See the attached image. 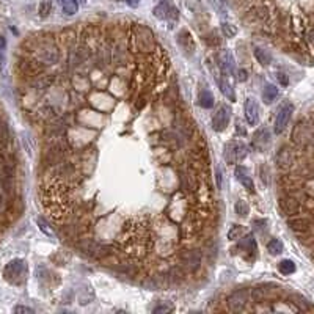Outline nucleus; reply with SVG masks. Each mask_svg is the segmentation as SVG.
<instances>
[{
  "label": "nucleus",
  "mask_w": 314,
  "mask_h": 314,
  "mask_svg": "<svg viewBox=\"0 0 314 314\" xmlns=\"http://www.w3.org/2000/svg\"><path fill=\"white\" fill-rule=\"evenodd\" d=\"M132 46L142 52H152L156 49V36L146 25L132 27Z\"/></svg>",
  "instance_id": "nucleus-1"
},
{
  "label": "nucleus",
  "mask_w": 314,
  "mask_h": 314,
  "mask_svg": "<svg viewBox=\"0 0 314 314\" xmlns=\"http://www.w3.org/2000/svg\"><path fill=\"white\" fill-rule=\"evenodd\" d=\"M248 154V148L247 145L242 142H237V140H232V142L225 145V152L223 157L228 164H239L247 157Z\"/></svg>",
  "instance_id": "nucleus-2"
},
{
  "label": "nucleus",
  "mask_w": 314,
  "mask_h": 314,
  "mask_svg": "<svg viewBox=\"0 0 314 314\" xmlns=\"http://www.w3.org/2000/svg\"><path fill=\"white\" fill-rule=\"evenodd\" d=\"M77 247L83 253H86L88 256L96 258V259H102V258L105 259L107 256L112 255V251H110L109 247L99 244V242H96V240H93V239H82L77 244Z\"/></svg>",
  "instance_id": "nucleus-3"
},
{
  "label": "nucleus",
  "mask_w": 314,
  "mask_h": 314,
  "mask_svg": "<svg viewBox=\"0 0 314 314\" xmlns=\"http://www.w3.org/2000/svg\"><path fill=\"white\" fill-rule=\"evenodd\" d=\"M25 273H27V265L22 259H13L11 263L6 264L5 270H3V277L8 280L10 283L21 284L25 280Z\"/></svg>",
  "instance_id": "nucleus-4"
},
{
  "label": "nucleus",
  "mask_w": 314,
  "mask_h": 314,
  "mask_svg": "<svg viewBox=\"0 0 314 314\" xmlns=\"http://www.w3.org/2000/svg\"><path fill=\"white\" fill-rule=\"evenodd\" d=\"M179 261H181L184 269H187L189 272H197L199 267H201L203 263V255L198 250H184L179 255Z\"/></svg>",
  "instance_id": "nucleus-5"
},
{
  "label": "nucleus",
  "mask_w": 314,
  "mask_h": 314,
  "mask_svg": "<svg viewBox=\"0 0 314 314\" xmlns=\"http://www.w3.org/2000/svg\"><path fill=\"white\" fill-rule=\"evenodd\" d=\"M36 58L38 62H41L44 65H55L60 60V52L53 44L50 43H43L41 48L36 49Z\"/></svg>",
  "instance_id": "nucleus-6"
},
{
  "label": "nucleus",
  "mask_w": 314,
  "mask_h": 314,
  "mask_svg": "<svg viewBox=\"0 0 314 314\" xmlns=\"http://www.w3.org/2000/svg\"><path fill=\"white\" fill-rule=\"evenodd\" d=\"M247 300H248V291L247 289H237L226 298V306L232 313H240L245 310Z\"/></svg>",
  "instance_id": "nucleus-7"
},
{
  "label": "nucleus",
  "mask_w": 314,
  "mask_h": 314,
  "mask_svg": "<svg viewBox=\"0 0 314 314\" xmlns=\"http://www.w3.org/2000/svg\"><path fill=\"white\" fill-rule=\"evenodd\" d=\"M230 118H231V110L228 105H222L220 109L217 110V113L214 115L212 118V128L214 131L217 132H222L228 128L230 124Z\"/></svg>",
  "instance_id": "nucleus-8"
},
{
  "label": "nucleus",
  "mask_w": 314,
  "mask_h": 314,
  "mask_svg": "<svg viewBox=\"0 0 314 314\" xmlns=\"http://www.w3.org/2000/svg\"><path fill=\"white\" fill-rule=\"evenodd\" d=\"M292 112H294L292 104H284L281 109L278 110V115L275 119V133H281L286 129V126H288L291 121Z\"/></svg>",
  "instance_id": "nucleus-9"
},
{
  "label": "nucleus",
  "mask_w": 314,
  "mask_h": 314,
  "mask_svg": "<svg viewBox=\"0 0 314 314\" xmlns=\"http://www.w3.org/2000/svg\"><path fill=\"white\" fill-rule=\"evenodd\" d=\"M294 162H296V154H294V151L289 148V146H283L281 149L278 151L277 154V165L280 170H289L292 168Z\"/></svg>",
  "instance_id": "nucleus-10"
},
{
  "label": "nucleus",
  "mask_w": 314,
  "mask_h": 314,
  "mask_svg": "<svg viewBox=\"0 0 314 314\" xmlns=\"http://www.w3.org/2000/svg\"><path fill=\"white\" fill-rule=\"evenodd\" d=\"M280 209L283 211V214H286L288 217H292L298 214L300 211V203L297 198H294L291 195H284L280 198Z\"/></svg>",
  "instance_id": "nucleus-11"
},
{
  "label": "nucleus",
  "mask_w": 314,
  "mask_h": 314,
  "mask_svg": "<svg viewBox=\"0 0 314 314\" xmlns=\"http://www.w3.org/2000/svg\"><path fill=\"white\" fill-rule=\"evenodd\" d=\"M154 16L157 17V19H160V21H166V19H170V17H173V19H176L178 17V13H176V10L173 8V6L166 2V0H162L156 8H154Z\"/></svg>",
  "instance_id": "nucleus-12"
},
{
  "label": "nucleus",
  "mask_w": 314,
  "mask_h": 314,
  "mask_svg": "<svg viewBox=\"0 0 314 314\" xmlns=\"http://www.w3.org/2000/svg\"><path fill=\"white\" fill-rule=\"evenodd\" d=\"M245 118L250 126H255L259 121V107L255 99L248 98L245 101Z\"/></svg>",
  "instance_id": "nucleus-13"
},
{
  "label": "nucleus",
  "mask_w": 314,
  "mask_h": 314,
  "mask_svg": "<svg viewBox=\"0 0 314 314\" xmlns=\"http://www.w3.org/2000/svg\"><path fill=\"white\" fill-rule=\"evenodd\" d=\"M218 65L225 76L232 74V71H234V62H232V57L228 50H222L218 53Z\"/></svg>",
  "instance_id": "nucleus-14"
},
{
  "label": "nucleus",
  "mask_w": 314,
  "mask_h": 314,
  "mask_svg": "<svg viewBox=\"0 0 314 314\" xmlns=\"http://www.w3.org/2000/svg\"><path fill=\"white\" fill-rule=\"evenodd\" d=\"M269 142H270V133L264 128H261L255 133V137H253V148L256 151H264L267 148V145H269Z\"/></svg>",
  "instance_id": "nucleus-15"
},
{
  "label": "nucleus",
  "mask_w": 314,
  "mask_h": 314,
  "mask_svg": "<svg viewBox=\"0 0 314 314\" xmlns=\"http://www.w3.org/2000/svg\"><path fill=\"white\" fill-rule=\"evenodd\" d=\"M289 226H291V230L294 231H297V232H306V231H310V226H311V222H310V218H305V217H291L289 218Z\"/></svg>",
  "instance_id": "nucleus-16"
},
{
  "label": "nucleus",
  "mask_w": 314,
  "mask_h": 314,
  "mask_svg": "<svg viewBox=\"0 0 314 314\" xmlns=\"http://www.w3.org/2000/svg\"><path fill=\"white\" fill-rule=\"evenodd\" d=\"M236 178H237V181L242 184L248 192L255 190V184H253L251 178L248 175V170H247V168H244V166H237V168H236Z\"/></svg>",
  "instance_id": "nucleus-17"
},
{
  "label": "nucleus",
  "mask_w": 314,
  "mask_h": 314,
  "mask_svg": "<svg viewBox=\"0 0 314 314\" xmlns=\"http://www.w3.org/2000/svg\"><path fill=\"white\" fill-rule=\"evenodd\" d=\"M85 0H58V3L62 5L63 13L66 16H74L79 11V6Z\"/></svg>",
  "instance_id": "nucleus-18"
},
{
  "label": "nucleus",
  "mask_w": 314,
  "mask_h": 314,
  "mask_svg": "<svg viewBox=\"0 0 314 314\" xmlns=\"http://www.w3.org/2000/svg\"><path fill=\"white\" fill-rule=\"evenodd\" d=\"M253 53H255V57H256L259 65L267 66V65L272 63V55L267 50H264L263 48H258V46H255V48H253Z\"/></svg>",
  "instance_id": "nucleus-19"
},
{
  "label": "nucleus",
  "mask_w": 314,
  "mask_h": 314,
  "mask_svg": "<svg viewBox=\"0 0 314 314\" xmlns=\"http://www.w3.org/2000/svg\"><path fill=\"white\" fill-rule=\"evenodd\" d=\"M239 248L244 250V251H248V253H255L256 251V240L253 234H247L239 244Z\"/></svg>",
  "instance_id": "nucleus-20"
},
{
  "label": "nucleus",
  "mask_w": 314,
  "mask_h": 314,
  "mask_svg": "<svg viewBox=\"0 0 314 314\" xmlns=\"http://www.w3.org/2000/svg\"><path fill=\"white\" fill-rule=\"evenodd\" d=\"M278 96V88L275 85H265L263 90V101L265 104H272Z\"/></svg>",
  "instance_id": "nucleus-21"
},
{
  "label": "nucleus",
  "mask_w": 314,
  "mask_h": 314,
  "mask_svg": "<svg viewBox=\"0 0 314 314\" xmlns=\"http://www.w3.org/2000/svg\"><path fill=\"white\" fill-rule=\"evenodd\" d=\"M168 278H170V281H173V283H181V281H184V278H185L184 267H182V265L171 267L170 272H168Z\"/></svg>",
  "instance_id": "nucleus-22"
},
{
  "label": "nucleus",
  "mask_w": 314,
  "mask_h": 314,
  "mask_svg": "<svg viewBox=\"0 0 314 314\" xmlns=\"http://www.w3.org/2000/svg\"><path fill=\"white\" fill-rule=\"evenodd\" d=\"M291 300H292V303L296 305V308L298 311H308V310H311V305H310L308 300H306L305 297H302V296H298V294H294V296H291Z\"/></svg>",
  "instance_id": "nucleus-23"
},
{
  "label": "nucleus",
  "mask_w": 314,
  "mask_h": 314,
  "mask_svg": "<svg viewBox=\"0 0 314 314\" xmlns=\"http://www.w3.org/2000/svg\"><path fill=\"white\" fill-rule=\"evenodd\" d=\"M250 296H251V300L255 303H263L267 300V297H269V292H267V289H264V288H253L250 291Z\"/></svg>",
  "instance_id": "nucleus-24"
},
{
  "label": "nucleus",
  "mask_w": 314,
  "mask_h": 314,
  "mask_svg": "<svg viewBox=\"0 0 314 314\" xmlns=\"http://www.w3.org/2000/svg\"><path fill=\"white\" fill-rule=\"evenodd\" d=\"M198 99H199V105H201L203 109H211V107H214V96L209 90H203L199 93Z\"/></svg>",
  "instance_id": "nucleus-25"
},
{
  "label": "nucleus",
  "mask_w": 314,
  "mask_h": 314,
  "mask_svg": "<svg viewBox=\"0 0 314 314\" xmlns=\"http://www.w3.org/2000/svg\"><path fill=\"white\" fill-rule=\"evenodd\" d=\"M220 90L222 93L230 99V101H236V95H234V90H232L231 83L228 82L226 79H220Z\"/></svg>",
  "instance_id": "nucleus-26"
},
{
  "label": "nucleus",
  "mask_w": 314,
  "mask_h": 314,
  "mask_svg": "<svg viewBox=\"0 0 314 314\" xmlns=\"http://www.w3.org/2000/svg\"><path fill=\"white\" fill-rule=\"evenodd\" d=\"M36 223H38V226H39V230H41L46 236H49V237H53V236H55V231H53V228L50 226V223H49L46 218L38 217V218H36Z\"/></svg>",
  "instance_id": "nucleus-27"
},
{
  "label": "nucleus",
  "mask_w": 314,
  "mask_h": 314,
  "mask_svg": "<svg viewBox=\"0 0 314 314\" xmlns=\"http://www.w3.org/2000/svg\"><path fill=\"white\" fill-rule=\"evenodd\" d=\"M267 251H269L270 255H273V256L280 255V253L283 251V242H281V240H278V239L269 240V244H267Z\"/></svg>",
  "instance_id": "nucleus-28"
},
{
  "label": "nucleus",
  "mask_w": 314,
  "mask_h": 314,
  "mask_svg": "<svg viewBox=\"0 0 314 314\" xmlns=\"http://www.w3.org/2000/svg\"><path fill=\"white\" fill-rule=\"evenodd\" d=\"M278 270L281 272L283 275H291V273L296 272V264H294L291 259H283V261L278 264Z\"/></svg>",
  "instance_id": "nucleus-29"
},
{
  "label": "nucleus",
  "mask_w": 314,
  "mask_h": 314,
  "mask_svg": "<svg viewBox=\"0 0 314 314\" xmlns=\"http://www.w3.org/2000/svg\"><path fill=\"white\" fill-rule=\"evenodd\" d=\"M38 13H39V17H43V19L48 17L52 13V0H41V2H39Z\"/></svg>",
  "instance_id": "nucleus-30"
},
{
  "label": "nucleus",
  "mask_w": 314,
  "mask_h": 314,
  "mask_svg": "<svg viewBox=\"0 0 314 314\" xmlns=\"http://www.w3.org/2000/svg\"><path fill=\"white\" fill-rule=\"evenodd\" d=\"M234 209H236V214L239 217H247V215H248V212H250V206L247 204V201L239 199V201L236 203V206H234Z\"/></svg>",
  "instance_id": "nucleus-31"
},
{
  "label": "nucleus",
  "mask_w": 314,
  "mask_h": 314,
  "mask_svg": "<svg viewBox=\"0 0 314 314\" xmlns=\"http://www.w3.org/2000/svg\"><path fill=\"white\" fill-rule=\"evenodd\" d=\"M179 43L182 44V48L187 49V50H193V41H192V38L189 35V32H182L181 33V36H179Z\"/></svg>",
  "instance_id": "nucleus-32"
},
{
  "label": "nucleus",
  "mask_w": 314,
  "mask_h": 314,
  "mask_svg": "<svg viewBox=\"0 0 314 314\" xmlns=\"http://www.w3.org/2000/svg\"><path fill=\"white\" fill-rule=\"evenodd\" d=\"M222 32H223L225 38H234L237 35V29L230 22H223L222 24Z\"/></svg>",
  "instance_id": "nucleus-33"
},
{
  "label": "nucleus",
  "mask_w": 314,
  "mask_h": 314,
  "mask_svg": "<svg viewBox=\"0 0 314 314\" xmlns=\"http://www.w3.org/2000/svg\"><path fill=\"white\" fill-rule=\"evenodd\" d=\"M242 234H244V228H242V226L234 225V226H232V228L230 230V232H228V239H230V240H237V239L242 237Z\"/></svg>",
  "instance_id": "nucleus-34"
},
{
  "label": "nucleus",
  "mask_w": 314,
  "mask_h": 314,
  "mask_svg": "<svg viewBox=\"0 0 314 314\" xmlns=\"http://www.w3.org/2000/svg\"><path fill=\"white\" fill-rule=\"evenodd\" d=\"M171 311H173V305L170 302H160L154 308L156 314H166V313H171Z\"/></svg>",
  "instance_id": "nucleus-35"
},
{
  "label": "nucleus",
  "mask_w": 314,
  "mask_h": 314,
  "mask_svg": "<svg viewBox=\"0 0 314 314\" xmlns=\"http://www.w3.org/2000/svg\"><path fill=\"white\" fill-rule=\"evenodd\" d=\"M206 43H208L209 46H218L220 44V39H218V35L215 32H212L208 35V38H206Z\"/></svg>",
  "instance_id": "nucleus-36"
},
{
  "label": "nucleus",
  "mask_w": 314,
  "mask_h": 314,
  "mask_svg": "<svg viewBox=\"0 0 314 314\" xmlns=\"http://www.w3.org/2000/svg\"><path fill=\"white\" fill-rule=\"evenodd\" d=\"M247 79H248V72H247L245 69H239L237 71V80H239V82H245Z\"/></svg>",
  "instance_id": "nucleus-37"
},
{
  "label": "nucleus",
  "mask_w": 314,
  "mask_h": 314,
  "mask_svg": "<svg viewBox=\"0 0 314 314\" xmlns=\"http://www.w3.org/2000/svg\"><path fill=\"white\" fill-rule=\"evenodd\" d=\"M15 313H33V310L32 308H29V306H16L15 308Z\"/></svg>",
  "instance_id": "nucleus-38"
},
{
  "label": "nucleus",
  "mask_w": 314,
  "mask_h": 314,
  "mask_svg": "<svg viewBox=\"0 0 314 314\" xmlns=\"http://www.w3.org/2000/svg\"><path fill=\"white\" fill-rule=\"evenodd\" d=\"M278 80L283 85H288V77H286V74H283V72H278Z\"/></svg>",
  "instance_id": "nucleus-39"
},
{
  "label": "nucleus",
  "mask_w": 314,
  "mask_h": 314,
  "mask_svg": "<svg viewBox=\"0 0 314 314\" xmlns=\"http://www.w3.org/2000/svg\"><path fill=\"white\" fill-rule=\"evenodd\" d=\"M215 3L220 10H225L226 8V3H228V0H215Z\"/></svg>",
  "instance_id": "nucleus-40"
},
{
  "label": "nucleus",
  "mask_w": 314,
  "mask_h": 314,
  "mask_svg": "<svg viewBox=\"0 0 314 314\" xmlns=\"http://www.w3.org/2000/svg\"><path fill=\"white\" fill-rule=\"evenodd\" d=\"M217 187L218 189H222V170H217Z\"/></svg>",
  "instance_id": "nucleus-41"
},
{
  "label": "nucleus",
  "mask_w": 314,
  "mask_h": 314,
  "mask_svg": "<svg viewBox=\"0 0 314 314\" xmlns=\"http://www.w3.org/2000/svg\"><path fill=\"white\" fill-rule=\"evenodd\" d=\"M3 66H5V53L3 50H0V72H2Z\"/></svg>",
  "instance_id": "nucleus-42"
},
{
  "label": "nucleus",
  "mask_w": 314,
  "mask_h": 314,
  "mask_svg": "<svg viewBox=\"0 0 314 314\" xmlns=\"http://www.w3.org/2000/svg\"><path fill=\"white\" fill-rule=\"evenodd\" d=\"M124 2H126V5H129V6H132V8H135L140 0H124Z\"/></svg>",
  "instance_id": "nucleus-43"
},
{
  "label": "nucleus",
  "mask_w": 314,
  "mask_h": 314,
  "mask_svg": "<svg viewBox=\"0 0 314 314\" xmlns=\"http://www.w3.org/2000/svg\"><path fill=\"white\" fill-rule=\"evenodd\" d=\"M6 48V39L3 36H0V50H5Z\"/></svg>",
  "instance_id": "nucleus-44"
}]
</instances>
